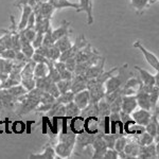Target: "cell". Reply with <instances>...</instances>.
I'll return each instance as SVG.
<instances>
[{"mask_svg":"<svg viewBox=\"0 0 159 159\" xmlns=\"http://www.w3.org/2000/svg\"><path fill=\"white\" fill-rule=\"evenodd\" d=\"M56 101V99L53 96L46 91H43L42 96H40V103L39 104H53Z\"/></svg>","mask_w":159,"mask_h":159,"instance_id":"38","label":"cell"},{"mask_svg":"<svg viewBox=\"0 0 159 159\" xmlns=\"http://www.w3.org/2000/svg\"><path fill=\"white\" fill-rule=\"evenodd\" d=\"M130 6L136 10L138 15H141L151 6L150 0H130Z\"/></svg>","mask_w":159,"mask_h":159,"instance_id":"24","label":"cell"},{"mask_svg":"<svg viewBox=\"0 0 159 159\" xmlns=\"http://www.w3.org/2000/svg\"><path fill=\"white\" fill-rule=\"evenodd\" d=\"M20 84L27 89L28 91L32 90L33 88H35V79L31 78V79H21Z\"/></svg>","mask_w":159,"mask_h":159,"instance_id":"40","label":"cell"},{"mask_svg":"<svg viewBox=\"0 0 159 159\" xmlns=\"http://www.w3.org/2000/svg\"><path fill=\"white\" fill-rule=\"evenodd\" d=\"M18 106V101L7 92V89H0V111L14 110Z\"/></svg>","mask_w":159,"mask_h":159,"instance_id":"3","label":"cell"},{"mask_svg":"<svg viewBox=\"0 0 159 159\" xmlns=\"http://www.w3.org/2000/svg\"><path fill=\"white\" fill-rule=\"evenodd\" d=\"M43 91H46V92H48V93H50L51 96H53L54 98L56 99L58 96H60V90H58V88H57V86H56V83L55 82H53V81H51L49 84L47 85V87L45 88V90Z\"/></svg>","mask_w":159,"mask_h":159,"instance_id":"36","label":"cell"},{"mask_svg":"<svg viewBox=\"0 0 159 159\" xmlns=\"http://www.w3.org/2000/svg\"><path fill=\"white\" fill-rule=\"evenodd\" d=\"M20 32L22 33V35H24L30 43L33 42V39L35 38V35H36V31H35V29H29V28H25V29L21 30Z\"/></svg>","mask_w":159,"mask_h":159,"instance_id":"41","label":"cell"},{"mask_svg":"<svg viewBox=\"0 0 159 159\" xmlns=\"http://www.w3.org/2000/svg\"><path fill=\"white\" fill-rule=\"evenodd\" d=\"M53 66H54V68L56 69V70H57L58 73L63 72V71L66 69L65 61H53Z\"/></svg>","mask_w":159,"mask_h":159,"instance_id":"46","label":"cell"},{"mask_svg":"<svg viewBox=\"0 0 159 159\" xmlns=\"http://www.w3.org/2000/svg\"><path fill=\"white\" fill-rule=\"evenodd\" d=\"M138 158H158V142L154 141L151 144L140 147Z\"/></svg>","mask_w":159,"mask_h":159,"instance_id":"7","label":"cell"},{"mask_svg":"<svg viewBox=\"0 0 159 159\" xmlns=\"http://www.w3.org/2000/svg\"><path fill=\"white\" fill-rule=\"evenodd\" d=\"M60 56H61V51L58 50L54 45L48 47L47 53H46V58H47L48 61H58Z\"/></svg>","mask_w":159,"mask_h":159,"instance_id":"30","label":"cell"},{"mask_svg":"<svg viewBox=\"0 0 159 159\" xmlns=\"http://www.w3.org/2000/svg\"><path fill=\"white\" fill-rule=\"evenodd\" d=\"M30 158L31 159H56L57 156L55 154L54 148L50 143H47L43 147V151L42 153H31Z\"/></svg>","mask_w":159,"mask_h":159,"instance_id":"11","label":"cell"},{"mask_svg":"<svg viewBox=\"0 0 159 159\" xmlns=\"http://www.w3.org/2000/svg\"><path fill=\"white\" fill-rule=\"evenodd\" d=\"M48 74V66L45 63H37L35 64L34 71H33V75L34 79L37 78H43Z\"/></svg>","mask_w":159,"mask_h":159,"instance_id":"29","label":"cell"},{"mask_svg":"<svg viewBox=\"0 0 159 159\" xmlns=\"http://www.w3.org/2000/svg\"><path fill=\"white\" fill-rule=\"evenodd\" d=\"M56 86L60 90V93L69 91L71 87V80H60L58 82H56Z\"/></svg>","mask_w":159,"mask_h":159,"instance_id":"34","label":"cell"},{"mask_svg":"<svg viewBox=\"0 0 159 159\" xmlns=\"http://www.w3.org/2000/svg\"><path fill=\"white\" fill-rule=\"evenodd\" d=\"M127 141H129V138H127V137H124L123 135L119 136V137L117 138L116 142H115L114 148L119 153L123 152V150H124V147H125V144L127 143Z\"/></svg>","mask_w":159,"mask_h":159,"instance_id":"32","label":"cell"},{"mask_svg":"<svg viewBox=\"0 0 159 159\" xmlns=\"http://www.w3.org/2000/svg\"><path fill=\"white\" fill-rule=\"evenodd\" d=\"M133 140H135L140 147H144V145H148L152 142H154V137H152L148 133L142 132L141 134H137V135H133Z\"/></svg>","mask_w":159,"mask_h":159,"instance_id":"21","label":"cell"},{"mask_svg":"<svg viewBox=\"0 0 159 159\" xmlns=\"http://www.w3.org/2000/svg\"><path fill=\"white\" fill-rule=\"evenodd\" d=\"M73 102L81 110L85 108L87 105L90 103V97H89L88 89H84V90L74 93Z\"/></svg>","mask_w":159,"mask_h":159,"instance_id":"12","label":"cell"},{"mask_svg":"<svg viewBox=\"0 0 159 159\" xmlns=\"http://www.w3.org/2000/svg\"><path fill=\"white\" fill-rule=\"evenodd\" d=\"M53 7L51 6L50 2H46V3H42L39 7V10H38V13H35V14L40 15L43 18H47L50 19L51 18V15L53 13Z\"/></svg>","mask_w":159,"mask_h":159,"instance_id":"28","label":"cell"},{"mask_svg":"<svg viewBox=\"0 0 159 159\" xmlns=\"http://www.w3.org/2000/svg\"><path fill=\"white\" fill-rule=\"evenodd\" d=\"M70 25H71V22L68 21V20H63L61 21V25L56 29L52 30V37H53V40H57L58 38L63 37V36H66V35H69L71 33V30H70Z\"/></svg>","mask_w":159,"mask_h":159,"instance_id":"13","label":"cell"},{"mask_svg":"<svg viewBox=\"0 0 159 159\" xmlns=\"http://www.w3.org/2000/svg\"><path fill=\"white\" fill-rule=\"evenodd\" d=\"M73 98H74V93L71 90H69V91H66V92L61 93L60 96L56 98V102H57V103L66 105V104L70 103V102H72Z\"/></svg>","mask_w":159,"mask_h":159,"instance_id":"31","label":"cell"},{"mask_svg":"<svg viewBox=\"0 0 159 159\" xmlns=\"http://www.w3.org/2000/svg\"><path fill=\"white\" fill-rule=\"evenodd\" d=\"M31 60L34 61L35 64H37V63H45V64H47V61H48V60L45 57V56L42 55V54H39V53H36V52L33 53V55L31 56Z\"/></svg>","mask_w":159,"mask_h":159,"instance_id":"45","label":"cell"},{"mask_svg":"<svg viewBox=\"0 0 159 159\" xmlns=\"http://www.w3.org/2000/svg\"><path fill=\"white\" fill-rule=\"evenodd\" d=\"M134 47L141 51V53L143 54V56H144V58L147 60V61L150 64L151 66H152L154 69H155L156 71L159 70V60H158L157 56L154 54V53L151 52V51H148L147 48H144V46H143L139 40L134 43Z\"/></svg>","mask_w":159,"mask_h":159,"instance_id":"5","label":"cell"},{"mask_svg":"<svg viewBox=\"0 0 159 159\" xmlns=\"http://www.w3.org/2000/svg\"><path fill=\"white\" fill-rule=\"evenodd\" d=\"M60 75H61V80H71L73 76V72L69 71L68 69H65L63 72L60 73Z\"/></svg>","mask_w":159,"mask_h":159,"instance_id":"47","label":"cell"},{"mask_svg":"<svg viewBox=\"0 0 159 159\" xmlns=\"http://www.w3.org/2000/svg\"><path fill=\"white\" fill-rule=\"evenodd\" d=\"M65 117L69 118V119H72V118L79 117L80 114H81V109L79 108L75 105V103L72 101L70 103L65 105Z\"/></svg>","mask_w":159,"mask_h":159,"instance_id":"26","label":"cell"},{"mask_svg":"<svg viewBox=\"0 0 159 159\" xmlns=\"http://www.w3.org/2000/svg\"><path fill=\"white\" fill-rule=\"evenodd\" d=\"M84 130L91 134L99 133V119L98 117H88L84 119Z\"/></svg>","mask_w":159,"mask_h":159,"instance_id":"17","label":"cell"},{"mask_svg":"<svg viewBox=\"0 0 159 159\" xmlns=\"http://www.w3.org/2000/svg\"><path fill=\"white\" fill-rule=\"evenodd\" d=\"M54 151L57 158H68L72 155L74 145L67 142H63V141H58L54 147Z\"/></svg>","mask_w":159,"mask_h":159,"instance_id":"8","label":"cell"},{"mask_svg":"<svg viewBox=\"0 0 159 159\" xmlns=\"http://www.w3.org/2000/svg\"><path fill=\"white\" fill-rule=\"evenodd\" d=\"M79 12H86L87 14V24L92 25L93 17H92V0H80Z\"/></svg>","mask_w":159,"mask_h":159,"instance_id":"18","label":"cell"},{"mask_svg":"<svg viewBox=\"0 0 159 159\" xmlns=\"http://www.w3.org/2000/svg\"><path fill=\"white\" fill-rule=\"evenodd\" d=\"M129 141H127V143L125 144L124 150L123 152L126 155V158H130V159H135L138 158V154H139V150H140V145L136 142L135 140H133L132 138L129 139Z\"/></svg>","mask_w":159,"mask_h":159,"instance_id":"15","label":"cell"},{"mask_svg":"<svg viewBox=\"0 0 159 159\" xmlns=\"http://www.w3.org/2000/svg\"><path fill=\"white\" fill-rule=\"evenodd\" d=\"M43 45L46 46V47H50V46L54 45V40H53V37H52V29H51V27L48 28V29L45 31V33H43Z\"/></svg>","mask_w":159,"mask_h":159,"instance_id":"33","label":"cell"},{"mask_svg":"<svg viewBox=\"0 0 159 159\" xmlns=\"http://www.w3.org/2000/svg\"><path fill=\"white\" fill-rule=\"evenodd\" d=\"M43 33H45V32H42V31H36V35H35V38L33 39V42L31 43L34 49H36V48L40 47V46L43 45Z\"/></svg>","mask_w":159,"mask_h":159,"instance_id":"39","label":"cell"},{"mask_svg":"<svg viewBox=\"0 0 159 159\" xmlns=\"http://www.w3.org/2000/svg\"><path fill=\"white\" fill-rule=\"evenodd\" d=\"M13 68V61L6 60V58L0 57V71L6 73H10Z\"/></svg>","mask_w":159,"mask_h":159,"instance_id":"35","label":"cell"},{"mask_svg":"<svg viewBox=\"0 0 159 159\" xmlns=\"http://www.w3.org/2000/svg\"><path fill=\"white\" fill-rule=\"evenodd\" d=\"M104 159H119V152H117L115 148H107L106 152L103 155Z\"/></svg>","mask_w":159,"mask_h":159,"instance_id":"43","label":"cell"},{"mask_svg":"<svg viewBox=\"0 0 159 159\" xmlns=\"http://www.w3.org/2000/svg\"><path fill=\"white\" fill-rule=\"evenodd\" d=\"M130 117L134 121L139 125H142V126H145L148 124V121L151 120V117H152V112L150 110L143 109V108H136L134 111L130 114Z\"/></svg>","mask_w":159,"mask_h":159,"instance_id":"6","label":"cell"},{"mask_svg":"<svg viewBox=\"0 0 159 159\" xmlns=\"http://www.w3.org/2000/svg\"><path fill=\"white\" fill-rule=\"evenodd\" d=\"M7 90L10 94H11V96L14 97L15 99H19L20 97L25 96V94L28 92L27 89H25L20 83L17 84V85H15V86L10 87V88H7Z\"/></svg>","mask_w":159,"mask_h":159,"instance_id":"27","label":"cell"},{"mask_svg":"<svg viewBox=\"0 0 159 159\" xmlns=\"http://www.w3.org/2000/svg\"><path fill=\"white\" fill-rule=\"evenodd\" d=\"M150 96V102L151 105H152V109L155 108L156 106H158V99H159V89H156L153 92L148 93Z\"/></svg>","mask_w":159,"mask_h":159,"instance_id":"42","label":"cell"},{"mask_svg":"<svg viewBox=\"0 0 159 159\" xmlns=\"http://www.w3.org/2000/svg\"><path fill=\"white\" fill-rule=\"evenodd\" d=\"M136 96V100H137V104L140 108L147 109V110H152V105H151L150 102V96L147 92H144L141 89H138L135 93Z\"/></svg>","mask_w":159,"mask_h":159,"instance_id":"14","label":"cell"},{"mask_svg":"<svg viewBox=\"0 0 159 159\" xmlns=\"http://www.w3.org/2000/svg\"><path fill=\"white\" fill-rule=\"evenodd\" d=\"M90 147H92V150H93V154H92V156H91V158H93V159L103 158L104 153L106 152V150L108 148L103 139V137H102L101 133L97 134L96 138L92 141Z\"/></svg>","mask_w":159,"mask_h":159,"instance_id":"4","label":"cell"},{"mask_svg":"<svg viewBox=\"0 0 159 159\" xmlns=\"http://www.w3.org/2000/svg\"><path fill=\"white\" fill-rule=\"evenodd\" d=\"M135 69L139 72L140 81L142 82V84H144V85H156L155 76H154L152 73H150L148 70H145V69L138 67V66H135Z\"/></svg>","mask_w":159,"mask_h":159,"instance_id":"19","label":"cell"},{"mask_svg":"<svg viewBox=\"0 0 159 159\" xmlns=\"http://www.w3.org/2000/svg\"><path fill=\"white\" fill-rule=\"evenodd\" d=\"M80 116L83 119L88 117H98V105L97 103H89L85 108L81 110Z\"/></svg>","mask_w":159,"mask_h":159,"instance_id":"25","label":"cell"},{"mask_svg":"<svg viewBox=\"0 0 159 159\" xmlns=\"http://www.w3.org/2000/svg\"><path fill=\"white\" fill-rule=\"evenodd\" d=\"M51 6L53 7V9H67V7H72L75 9L76 12L80 9V4L79 3H73V2L69 1V0H50Z\"/></svg>","mask_w":159,"mask_h":159,"instance_id":"20","label":"cell"},{"mask_svg":"<svg viewBox=\"0 0 159 159\" xmlns=\"http://www.w3.org/2000/svg\"><path fill=\"white\" fill-rule=\"evenodd\" d=\"M54 46L61 51V52H65V51L69 50L71 47H72V42L70 40L69 35H66V36H63V37L58 38L57 40H55Z\"/></svg>","mask_w":159,"mask_h":159,"instance_id":"23","label":"cell"},{"mask_svg":"<svg viewBox=\"0 0 159 159\" xmlns=\"http://www.w3.org/2000/svg\"><path fill=\"white\" fill-rule=\"evenodd\" d=\"M104 66H105V57L104 58L101 57L100 58V61L94 64V65L90 66V67L87 69L84 76H85L87 80L96 79L97 76H99L100 74L104 71Z\"/></svg>","mask_w":159,"mask_h":159,"instance_id":"10","label":"cell"},{"mask_svg":"<svg viewBox=\"0 0 159 159\" xmlns=\"http://www.w3.org/2000/svg\"><path fill=\"white\" fill-rule=\"evenodd\" d=\"M33 12L32 7L29 6V4H22V14H21V18H20V21L18 24V31L24 30L25 27H27L28 24V19H29L31 13Z\"/></svg>","mask_w":159,"mask_h":159,"instance_id":"22","label":"cell"},{"mask_svg":"<svg viewBox=\"0 0 159 159\" xmlns=\"http://www.w3.org/2000/svg\"><path fill=\"white\" fill-rule=\"evenodd\" d=\"M65 65H66V69H68L71 72H74V69H75L76 66V58L75 56H71L68 60L65 61Z\"/></svg>","mask_w":159,"mask_h":159,"instance_id":"44","label":"cell"},{"mask_svg":"<svg viewBox=\"0 0 159 159\" xmlns=\"http://www.w3.org/2000/svg\"><path fill=\"white\" fill-rule=\"evenodd\" d=\"M15 56H16V51L12 48H7V49H4L3 51L0 52V57L6 58V60L9 61H14Z\"/></svg>","mask_w":159,"mask_h":159,"instance_id":"37","label":"cell"},{"mask_svg":"<svg viewBox=\"0 0 159 159\" xmlns=\"http://www.w3.org/2000/svg\"><path fill=\"white\" fill-rule=\"evenodd\" d=\"M96 136L97 134H91V133H88L84 129L82 132L78 133L75 138V143H74V150L79 153L83 152L85 148L90 147Z\"/></svg>","mask_w":159,"mask_h":159,"instance_id":"2","label":"cell"},{"mask_svg":"<svg viewBox=\"0 0 159 159\" xmlns=\"http://www.w3.org/2000/svg\"><path fill=\"white\" fill-rule=\"evenodd\" d=\"M138 107L137 100L135 94H126L122 96V103H121V111L125 114L130 115L134 110Z\"/></svg>","mask_w":159,"mask_h":159,"instance_id":"9","label":"cell"},{"mask_svg":"<svg viewBox=\"0 0 159 159\" xmlns=\"http://www.w3.org/2000/svg\"><path fill=\"white\" fill-rule=\"evenodd\" d=\"M19 32V42H20V51H21L22 53L25 54V56L27 58H31V56L33 55V53H34L35 49L33 48L32 43H31L29 40L25 38L24 35H22V33L18 31Z\"/></svg>","mask_w":159,"mask_h":159,"instance_id":"16","label":"cell"},{"mask_svg":"<svg viewBox=\"0 0 159 159\" xmlns=\"http://www.w3.org/2000/svg\"><path fill=\"white\" fill-rule=\"evenodd\" d=\"M126 69H127V64H125L122 67H119V69H118L119 72H118L117 75L109 76V78L105 81V83H104L105 94L117 90V89L122 88V87L124 86V84L126 83L127 80L129 78H132L133 73L127 71Z\"/></svg>","mask_w":159,"mask_h":159,"instance_id":"1","label":"cell"}]
</instances>
